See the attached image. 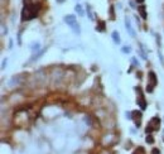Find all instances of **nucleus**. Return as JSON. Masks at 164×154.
Masks as SVG:
<instances>
[{
    "label": "nucleus",
    "instance_id": "1",
    "mask_svg": "<svg viewBox=\"0 0 164 154\" xmlns=\"http://www.w3.org/2000/svg\"><path fill=\"white\" fill-rule=\"evenodd\" d=\"M38 15V6L35 4H25L23 10H22V20L23 22H27V20H31L33 18H35Z\"/></svg>",
    "mask_w": 164,
    "mask_h": 154
},
{
    "label": "nucleus",
    "instance_id": "2",
    "mask_svg": "<svg viewBox=\"0 0 164 154\" xmlns=\"http://www.w3.org/2000/svg\"><path fill=\"white\" fill-rule=\"evenodd\" d=\"M65 22L67 25H69L73 30V33L76 34H80L81 30H80V25L77 24V20H76V17L74 15H66L65 17Z\"/></svg>",
    "mask_w": 164,
    "mask_h": 154
},
{
    "label": "nucleus",
    "instance_id": "3",
    "mask_svg": "<svg viewBox=\"0 0 164 154\" xmlns=\"http://www.w3.org/2000/svg\"><path fill=\"white\" fill-rule=\"evenodd\" d=\"M159 125H160V119L158 116H154L150 119L148 126H146V134H150L153 131H157L159 129Z\"/></svg>",
    "mask_w": 164,
    "mask_h": 154
},
{
    "label": "nucleus",
    "instance_id": "4",
    "mask_svg": "<svg viewBox=\"0 0 164 154\" xmlns=\"http://www.w3.org/2000/svg\"><path fill=\"white\" fill-rule=\"evenodd\" d=\"M149 77H150V83L146 86V91L148 92H153V88L157 86L158 80H157V76H155L154 72H149Z\"/></svg>",
    "mask_w": 164,
    "mask_h": 154
},
{
    "label": "nucleus",
    "instance_id": "5",
    "mask_svg": "<svg viewBox=\"0 0 164 154\" xmlns=\"http://www.w3.org/2000/svg\"><path fill=\"white\" fill-rule=\"evenodd\" d=\"M136 90H138V94H139V100H138L136 102H138V104H139V106H140V107H141V109L144 110V109L146 107V104H145V99H144V95H143V92H141V90H140L139 87H138Z\"/></svg>",
    "mask_w": 164,
    "mask_h": 154
},
{
    "label": "nucleus",
    "instance_id": "6",
    "mask_svg": "<svg viewBox=\"0 0 164 154\" xmlns=\"http://www.w3.org/2000/svg\"><path fill=\"white\" fill-rule=\"evenodd\" d=\"M125 27H126V29H128V32H129V34L131 37H135V30H134V28L131 25V22L129 20V18L125 19Z\"/></svg>",
    "mask_w": 164,
    "mask_h": 154
},
{
    "label": "nucleus",
    "instance_id": "7",
    "mask_svg": "<svg viewBox=\"0 0 164 154\" xmlns=\"http://www.w3.org/2000/svg\"><path fill=\"white\" fill-rule=\"evenodd\" d=\"M111 37H112V39H114V43L115 44H120V36H119V33L115 30V32H112V34H111Z\"/></svg>",
    "mask_w": 164,
    "mask_h": 154
},
{
    "label": "nucleus",
    "instance_id": "8",
    "mask_svg": "<svg viewBox=\"0 0 164 154\" xmlns=\"http://www.w3.org/2000/svg\"><path fill=\"white\" fill-rule=\"evenodd\" d=\"M74 9H76V11H77V14H78L80 17H83V15H85V13H83V8H82V5H81V4H76Z\"/></svg>",
    "mask_w": 164,
    "mask_h": 154
},
{
    "label": "nucleus",
    "instance_id": "9",
    "mask_svg": "<svg viewBox=\"0 0 164 154\" xmlns=\"http://www.w3.org/2000/svg\"><path fill=\"white\" fill-rule=\"evenodd\" d=\"M139 11H140V14H141V17H143V19H146V13H145V8L141 5L140 8H139Z\"/></svg>",
    "mask_w": 164,
    "mask_h": 154
},
{
    "label": "nucleus",
    "instance_id": "10",
    "mask_svg": "<svg viewBox=\"0 0 164 154\" xmlns=\"http://www.w3.org/2000/svg\"><path fill=\"white\" fill-rule=\"evenodd\" d=\"M31 48H32L33 52H37V51H39V48H40V44H39V43H33L32 45H31Z\"/></svg>",
    "mask_w": 164,
    "mask_h": 154
},
{
    "label": "nucleus",
    "instance_id": "11",
    "mask_svg": "<svg viewBox=\"0 0 164 154\" xmlns=\"http://www.w3.org/2000/svg\"><path fill=\"white\" fill-rule=\"evenodd\" d=\"M123 53H130V51H131V47L130 45H125V47H123Z\"/></svg>",
    "mask_w": 164,
    "mask_h": 154
},
{
    "label": "nucleus",
    "instance_id": "12",
    "mask_svg": "<svg viewBox=\"0 0 164 154\" xmlns=\"http://www.w3.org/2000/svg\"><path fill=\"white\" fill-rule=\"evenodd\" d=\"M135 114H136V111H135ZM138 117H141V113H138ZM135 125L139 128L140 126V119H138V120H135Z\"/></svg>",
    "mask_w": 164,
    "mask_h": 154
},
{
    "label": "nucleus",
    "instance_id": "13",
    "mask_svg": "<svg viewBox=\"0 0 164 154\" xmlns=\"http://www.w3.org/2000/svg\"><path fill=\"white\" fill-rule=\"evenodd\" d=\"M146 142H148V143H150V144H152V143H154V139H153V136H152L150 134L146 136Z\"/></svg>",
    "mask_w": 164,
    "mask_h": 154
},
{
    "label": "nucleus",
    "instance_id": "14",
    "mask_svg": "<svg viewBox=\"0 0 164 154\" xmlns=\"http://www.w3.org/2000/svg\"><path fill=\"white\" fill-rule=\"evenodd\" d=\"M131 61L134 62V65H136V66H139V62H136V58H132Z\"/></svg>",
    "mask_w": 164,
    "mask_h": 154
},
{
    "label": "nucleus",
    "instance_id": "15",
    "mask_svg": "<svg viewBox=\"0 0 164 154\" xmlns=\"http://www.w3.org/2000/svg\"><path fill=\"white\" fill-rule=\"evenodd\" d=\"M5 65H6V59H4V61H3V65H1V68H3V70H4Z\"/></svg>",
    "mask_w": 164,
    "mask_h": 154
},
{
    "label": "nucleus",
    "instance_id": "16",
    "mask_svg": "<svg viewBox=\"0 0 164 154\" xmlns=\"http://www.w3.org/2000/svg\"><path fill=\"white\" fill-rule=\"evenodd\" d=\"M136 1H139V3H143V1H144V0H136Z\"/></svg>",
    "mask_w": 164,
    "mask_h": 154
}]
</instances>
